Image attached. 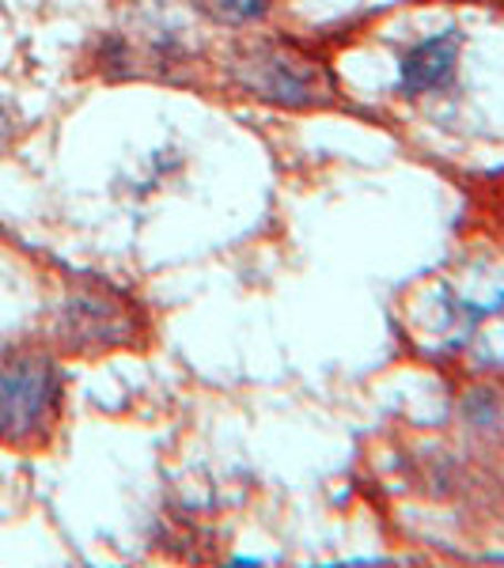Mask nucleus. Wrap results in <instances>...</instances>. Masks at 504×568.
<instances>
[{
	"label": "nucleus",
	"instance_id": "f257e3e1",
	"mask_svg": "<svg viewBox=\"0 0 504 568\" xmlns=\"http://www.w3.org/2000/svg\"><path fill=\"white\" fill-rule=\"evenodd\" d=\"M410 337L425 356L504 368V258H474L429 277L410 300Z\"/></svg>",
	"mask_w": 504,
	"mask_h": 568
},
{
	"label": "nucleus",
	"instance_id": "f03ea898",
	"mask_svg": "<svg viewBox=\"0 0 504 568\" xmlns=\"http://www.w3.org/2000/svg\"><path fill=\"white\" fill-rule=\"evenodd\" d=\"M152 337V315L141 296L122 284L77 273L50 311V349L77 361L137 353Z\"/></svg>",
	"mask_w": 504,
	"mask_h": 568
},
{
	"label": "nucleus",
	"instance_id": "7ed1b4c3",
	"mask_svg": "<svg viewBox=\"0 0 504 568\" xmlns=\"http://www.w3.org/2000/svg\"><path fill=\"white\" fill-rule=\"evenodd\" d=\"M220 77L235 95L259 106L292 110V114L334 106L342 99L334 72L323 58L289 39H270V34L228 45V53L220 58Z\"/></svg>",
	"mask_w": 504,
	"mask_h": 568
},
{
	"label": "nucleus",
	"instance_id": "20e7f679",
	"mask_svg": "<svg viewBox=\"0 0 504 568\" xmlns=\"http://www.w3.org/2000/svg\"><path fill=\"white\" fill-rule=\"evenodd\" d=\"M69 379L50 345L0 349V447L46 452L65 420Z\"/></svg>",
	"mask_w": 504,
	"mask_h": 568
},
{
	"label": "nucleus",
	"instance_id": "39448f33",
	"mask_svg": "<svg viewBox=\"0 0 504 568\" xmlns=\"http://www.w3.org/2000/svg\"><path fill=\"white\" fill-rule=\"evenodd\" d=\"M466 39L460 27H440V31L425 34V39L410 42L399 53L395 69V95L406 103H421V99H436L455 88L463 65Z\"/></svg>",
	"mask_w": 504,
	"mask_h": 568
},
{
	"label": "nucleus",
	"instance_id": "423d86ee",
	"mask_svg": "<svg viewBox=\"0 0 504 568\" xmlns=\"http://www.w3.org/2000/svg\"><path fill=\"white\" fill-rule=\"evenodd\" d=\"M190 12L209 27H224V31H254V27L270 23L281 0H187Z\"/></svg>",
	"mask_w": 504,
	"mask_h": 568
},
{
	"label": "nucleus",
	"instance_id": "0eeeda50",
	"mask_svg": "<svg viewBox=\"0 0 504 568\" xmlns=\"http://www.w3.org/2000/svg\"><path fill=\"white\" fill-rule=\"evenodd\" d=\"M20 136V118H16V106L8 99H0V155L12 149V141Z\"/></svg>",
	"mask_w": 504,
	"mask_h": 568
}]
</instances>
